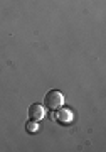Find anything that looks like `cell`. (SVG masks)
Returning a JSON list of instances; mask_svg holds the SVG:
<instances>
[{
  "instance_id": "1",
  "label": "cell",
  "mask_w": 106,
  "mask_h": 152,
  "mask_svg": "<svg viewBox=\"0 0 106 152\" xmlns=\"http://www.w3.org/2000/svg\"><path fill=\"white\" fill-rule=\"evenodd\" d=\"M64 103V96L62 93L57 91V90H52V91H49L47 95H46V98H44V107L49 110H52V112H56L57 108H61Z\"/></svg>"
},
{
  "instance_id": "2",
  "label": "cell",
  "mask_w": 106,
  "mask_h": 152,
  "mask_svg": "<svg viewBox=\"0 0 106 152\" xmlns=\"http://www.w3.org/2000/svg\"><path fill=\"white\" fill-rule=\"evenodd\" d=\"M54 118L57 120L59 124L69 125L71 122H73V113H71L68 108H57L56 110V113H54Z\"/></svg>"
},
{
  "instance_id": "3",
  "label": "cell",
  "mask_w": 106,
  "mask_h": 152,
  "mask_svg": "<svg viewBox=\"0 0 106 152\" xmlns=\"http://www.w3.org/2000/svg\"><path fill=\"white\" fill-rule=\"evenodd\" d=\"M29 118L30 120H42L44 118V107L41 103H34L29 108Z\"/></svg>"
},
{
  "instance_id": "4",
  "label": "cell",
  "mask_w": 106,
  "mask_h": 152,
  "mask_svg": "<svg viewBox=\"0 0 106 152\" xmlns=\"http://www.w3.org/2000/svg\"><path fill=\"white\" fill-rule=\"evenodd\" d=\"M27 130L36 132V130H37V125H36V124H27Z\"/></svg>"
}]
</instances>
